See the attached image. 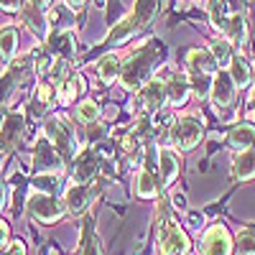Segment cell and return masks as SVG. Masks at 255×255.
Returning a JSON list of instances; mask_svg holds the SVG:
<instances>
[{
  "instance_id": "25",
  "label": "cell",
  "mask_w": 255,
  "mask_h": 255,
  "mask_svg": "<svg viewBox=\"0 0 255 255\" xmlns=\"http://www.w3.org/2000/svg\"><path fill=\"white\" fill-rule=\"evenodd\" d=\"M20 18H23V23H26L33 33H38V36H44V33L49 31V20H46L44 10H38V8H33V5H28Z\"/></svg>"
},
{
  "instance_id": "33",
  "label": "cell",
  "mask_w": 255,
  "mask_h": 255,
  "mask_svg": "<svg viewBox=\"0 0 255 255\" xmlns=\"http://www.w3.org/2000/svg\"><path fill=\"white\" fill-rule=\"evenodd\" d=\"M0 8L8 10V13H15V10L23 8V0H0Z\"/></svg>"
},
{
  "instance_id": "17",
  "label": "cell",
  "mask_w": 255,
  "mask_h": 255,
  "mask_svg": "<svg viewBox=\"0 0 255 255\" xmlns=\"http://www.w3.org/2000/svg\"><path fill=\"white\" fill-rule=\"evenodd\" d=\"M84 90H87V84H84V77L77 74V72H72L69 77H64V82L56 87V97H59L61 105H69L74 97H82Z\"/></svg>"
},
{
  "instance_id": "20",
  "label": "cell",
  "mask_w": 255,
  "mask_h": 255,
  "mask_svg": "<svg viewBox=\"0 0 255 255\" xmlns=\"http://www.w3.org/2000/svg\"><path fill=\"white\" fill-rule=\"evenodd\" d=\"M222 33H225V38L230 41L232 46H245V41H248V20H245V13L230 15Z\"/></svg>"
},
{
  "instance_id": "29",
  "label": "cell",
  "mask_w": 255,
  "mask_h": 255,
  "mask_svg": "<svg viewBox=\"0 0 255 255\" xmlns=\"http://www.w3.org/2000/svg\"><path fill=\"white\" fill-rule=\"evenodd\" d=\"M235 245H238V255H255V232L240 230L235 238Z\"/></svg>"
},
{
  "instance_id": "21",
  "label": "cell",
  "mask_w": 255,
  "mask_h": 255,
  "mask_svg": "<svg viewBox=\"0 0 255 255\" xmlns=\"http://www.w3.org/2000/svg\"><path fill=\"white\" fill-rule=\"evenodd\" d=\"M95 174H97V158H95V153H90V151L79 153L77 161H74V179L79 184H87V181L95 179Z\"/></svg>"
},
{
  "instance_id": "4",
  "label": "cell",
  "mask_w": 255,
  "mask_h": 255,
  "mask_svg": "<svg viewBox=\"0 0 255 255\" xmlns=\"http://www.w3.org/2000/svg\"><path fill=\"white\" fill-rule=\"evenodd\" d=\"M168 135H171V143L179 151H191V148H197L204 140V125L197 115H181L174 120Z\"/></svg>"
},
{
  "instance_id": "19",
  "label": "cell",
  "mask_w": 255,
  "mask_h": 255,
  "mask_svg": "<svg viewBox=\"0 0 255 255\" xmlns=\"http://www.w3.org/2000/svg\"><path fill=\"white\" fill-rule=\"evenodd\" d=\"M123 67H125V61H123L120 54H108V56H102L100 64H97V77H100V82H102V84L115 82V79L120 77Z\"/></svg>"
},
{
  "instance_id": "13",
  "label": "cell",
  "mask_w": 255,
  "mask_h": 255,
  "mask_svg": "<svg viewBox=\"0 0 255 255\" xmlns=\"http://www.w3.org/2000/svg\"><path fill=\"white\" fill-rule=\"evenodd\" d=\"M186 67H189V74H212L215 77L220 72L215 56L207 49H189L186 51Z\"/></svg>"
},
{
  "instance_id": "6",
  "label": "cell",
  "mask_w": 255,
  "mask_h": 255,
  "mask_svg": "<svg viewBox=\"0 0 255 255\" xmlns=\"http://www.w3.org/2000/svg\"><path fill=\"white\" fill-rule=\"evenodd\" d=\"M166 102H168V97H166V79L153 77L138 90V97L133 102V108H135V113H156V110L163 108Z\"/></svg>"
},
{
  "instance_id": "24",
  "label": "cell",
  "mask_w": 255,
  "mask_h": 255,
  "mask_svg": "<svg viewBox=\"0 0 255 255\" xmlns=\"http://www.w3.org/2000/svg\"><path fill=\"white\" fill-rule=\"evenodd\" d=\"M209 54L215 56V61H217V67H220V69H230L232 59H235V51H232V44H230L227 38H217V41H212Z\"/></svg>"
},
{
  "instance_id": "10",
  "label": "cell",
  "mask_w": 255,
  "mask_h": 255,
  "mask_svg": "<svg viewBox=\"0 0 255 255\" xmlns=\"http://www.w3.org/2000/svg\"><path fill=\"white\" fill-rule=\"evenodd\" d=\"M64 207H67L69 215L82 217L84 212H87V207H90V186L79 184V181L69 184L67 191H64Z\"/></svg>"
},
{
  "instance_id": "15",
  "label": "cell",
  "mask_w": 255,
  "mask_h": 255,
  "mask_svg": "<svg viewBox=\"0 0 255 255\" xmlns=\"http://www.w3.org/2000/svg\"><path fill=\"white\" fill-rule=\"evenodd\" d=\"M191 95V84H189V77L186 74H171L166 79V97H168V105H184Z\"/></svg>"
},
{
  "instance_id": "18",
  "label": "cell",
  "mask_w": 255,
  "mask_h": 255,
  "mask_svg": "<svg viewBox=\"0 0 255 255\" xmlns=\"http://www.w3.org/2000/svg\"><path fill=\"white\" fill-rule=\"evenodd\" d=\"M232 176L238 181H250L255 179V148L250 151H243L232 158Z\"/></svg>"
},
{
  "instance_id": "26",
  "label": "cell",
  "mask_w": 255,
  "mask_h": 255,
  "mask_svg": "<svg viewBox=\"0 0 255 255\" xmlns=\"http://www.w3.org/2000/svg\"><path fill=\"white\" fill-rule=\"evenodd\" d=\"M46 20H49V28L51 31H69L74 26V18L67 13V8H64V5H54L49 10Z\"/></svg>"
},
{
  "instance_id": "2",
  "label": "cell",
  "mask_w": 255,
  "mask_h": 255,
  "mask_svg": "<svg viewBox=\"0 0 255 255\" xmlns=\"http://www.w3.org/2000/svg\"><path fill=\"white\" fill-rule=\"evenodd\" d=\"M158 61V46L156 44H148L143 46L138 54H133L130 59L125 61V67L120 72V84L125 90H138L148 82L153 72V64Z\"/></svg>"
},
{
  "instance_id": "32",
  "label": "cell",
  "mask_w": 255,
  "mask_h": 255,
  "mask_svg": "<svg viewBox=\"0 0 255 255\" xmlns=\"http://www.w3.org/2000/svg\"><path fill=\"white\" fill-rule=\"evenodd\" d=\"M10 245V232H8V225L0 220V250H5Z\"/></svg>"
},
{
  "instance_id": "1",
  "label": "cell",
  "mask_w": 255,
  "mask_h": 255,
  "mask_svg": "<svg viewBox=\"0 0 255 255\" xmlns=\"http://www.w3.org/2000/svg\"><path fill=\"white\" fill-rule=\"evenodd\" d=\"M158 3L161 0H135L130 13H128L120 23H115L108 33V44L118 46V44H125L128 38H133L140 28H145L148 23H151V18L156 15L158 10Z\"/></svg>"
},
{
  "instance_id": "40",
  "label": "cell",
  "mask_w": 255,
  "mask_h": 255,
  "mask_svg": "<svg viewBox=\"0 0 255 255\" xmlns=\"http://www.w3.org/2000/svg\"><path fill=\"white\" fill-rule=\"evenodd\" d=\"M0 204H3V186H0Z\"/></svg>"
},
{
  "instance_id": "23",
  "label": "cell",
  "mask_w": 255,
  "mask_h": 255,
  "mask_svg": "<svg viewBox=\"0 0 255 255\" xmlns=\"http://www.w3.org/2000/svg\"><path fill=\"white\" fill-rule=\"evenodd\" d=\"M230 77L232 82H235V87H248V84L253 82V69H250V61L240 54H235V59H232L230 64Z\"/></svg>"
},
{
  "instance_id": "11",
  "label": "cell",
  "mask_w": 255,
  "mask_h": 255,
  "mask_svg": "<svg viewBox=\"0 0 255 255\" xmlns=\"http://www.w3.org/2000/svg\"><path fill=\"white\" fill-rule=\"evenodd\" d=\"M46 49L56 61H69L74 56V33L72 31H51L46 38Z\"/></svg>"
},
{
  "instance_id": "30",
  "label": "cell",
  "mask_w": 255,
  "mask_h": 255,
  "mask_svg": "<svg viewBox=\"0 0 255 255\" xmlns=\"http://www.w3.org/2000/svg\"><path fill=\"white\" fill-rule=\"evenodd\" d=\"M87 133H90V138H92V140H100V138H105L108 128H105L102 123H92V125H87Z\"/></svg>"
},
{
  "instance_id": "14",
  "label": "cell",
  "mask_w": 255,
  "mask_h": 255,
  "mask_svg": "<svg viewBox=\"0 0 255 255\" xmlns=\"http://www.w3.org/2000/svg\"><path fill=\"white\" fill-rule=\"evenodd\" d=\"M33 168L36 171H56L61 168V153L44 138L36 143V158H33Z\"/></svg>"
},
{
  "instance_id": "16",
  "label": "cell",
  "mask_w": 255,
  "mask_h": 255,
  "mask_svg": "<svg viewBox=\"0 0 255 255\" xmlns=\"http://www.w3.org/2000/svg\"><path fill=\"white\" fill-rule=\"evenodd\" d=\"M227 143H230V148H235L238 153L255 148V125H250V123L235 125L230 130V135H227Z\"/></svg>"
},
{
  "instance_id": "39",
  "label": "cell",
  "mask_w": 255,
  "mask_h": 255,
  "mask_svg": "<svg viewBox=\"0 0 255 255\" xmlns=\"http://www.w3.org/2000/svg\"><path fill=\"white\" fill-rule=\"evenodd\" d=\"M250 108H253V115H255V87H253V97H250Z\"/></svg>"
},
{
  "instance_id": "5",
  "label": "cell",
  "mask_w": 255,
  "mask_h": 255,
  "mask_svg": "<svg viewBox=\"0 0 255 255\" xmlns=\"http://www.w3.org/2000/svg\"><path fill=\"white\" fill-rule=\"evenodd\" d=\"M28 215L38 222H44V225H51V222H59L64 217V199H56L54 194H49V191H31V197H28Z\"/></svg>"
},
{
  "instance_id": "3",
  "label": "cell",
  "mask_w": 255,
  "mask_h": 255,
  "mask_svg": "<svg viewBox=\"0 0 255 255\" xmlns=\"http://www.w3.org/2000/svg\"><path fill=\"white\" fill-rule=\"evenodd\" d=\"M158 248H161V255H189V248H191L186 232L166 215V204L158 220Z\"/></svg>"
},
{
  "instance_id": "36",
  "label": "cell",
  "mask_w": 255,
  "mask_h": 255,
  "mask_svg": "<svg viewBox=\"0 0 255 255\" xmlns=\"http://www.w3.org/2000/svg\"><path fill=\"white\" fill-rule=\"evenodd\" d=\"M84 3H87V0H64V5H67L72 13H77V10H82L84 8Z\"/></svg>"
},
{
  "instance_id": "28",
  "label": "cell",
  "mask_w": 255,
  "mask_h": 255,
  "mask_svg": "<svg viewBox=\"0 0 255 255\" xmlns=\"http://www.w3.org/2000/svg\"><path fill=\"white\" fill-rule=\"evenodd\" d=\"M77 118L84 123V125H92L100 120V105L95 100H82L77 105Z\"/></svg>"
},
{
  "instance_id": "37",
  "label": "cell",
  "mask_w": 255,
  "mask_h": 255,
  "mask_svg": "<svg viewBox=\"0 0 255 255\" xmlns=\"http://www.w3.org/2000/svg\"><path fill=\"white\" fill-rule=\"evenodd\" d=\"M31 5H33V8H38V10H44V8H49V5H51V0H31Z\"/></svg>"
},
{
  "instance_id": "31",
  "label": "cell",
  "mask_w": 255,
  "mask_h": 255,
  "mask_svg": "<svg viewBox=\"0 0 255 255\" xmlns=\"http://www.w3.org/2000/svg\"><path fill=\"white\" fill-rule=\"evenodd\" d=\"M82 255H100L97 238H87V240H84V250H82Z\"/></svg>"
},
{
  "instance_id": "27",
  "label": "cell",
  "mask_w": 255,
  "mask_h": 255,
  "mask_svg": "<svg viewBox=\"0 0 255 255\" xmlns=\"http://www.w3.org/2000/svg\"><path fill=\"white\" fill-rule=\"evenodd\" d=\"M15 49H18V31H15V26H3L0 28V56L13 59Z\"/></svg>"
},
{
  "instance_id": "22",
  "label": "cell",
  "mask_w": 255,
  "mask_h": 255,
  "mask_svg": "<svg viewBox=\"0 0 255 255\" xmlns=\"http://www.w3.org/2000/svg\"><path fill=\"white\" fill-rule=\"evenodd\" d=\"M133 191L138 199H153L158 194V184L153 179V174L148 171V168H140L135 174V181H133Z\"/></svg>"
},
{
  "instance_id": "7",
  "label": "cell",
  "mask_w": 255,
  "mask_h": 255,
  "mask_svg": "<svg viewBox=\"0 0 255 255\" xmlns=\"http://www.w3.org/2000/svg\"><path fill=\"white\" fill-rule=\"evenodd\" d=\"M44 138L61 153V158L74 156V133L61 118H49L44 123Z\"/></svg>"
},
{
  "instance_id": "38",
  "label": "cell",
  "mask_w": 255,
  "mask_h": 255,
  "mask_svg": "<svg viewBox=\"0 0 255 255\" xmlns=\"http://www.w3.org/2000/svg\"><path fill=\"white\" fill-rule=\"evenodd\" d=\"M3 125H5V113H3V108H0V133H3Z\"/></svg>"
},
{
  "instance_id": "35",
  "label": "cell",
  "mask_w": 255,
  "mask_h": 255,
  "mask_svg": "<svg viewBox=\"0 0 255 255\" xmlns=\"http://www.w3.org/2000/svg\"><path fill=\"white\" fill-rule=\"evenodd\" d=\"M8 255H26V245L20 243V240H13L8 245Z\"/></svg>"
},
{
  "instance_id": "8",
  "label": "cell",
  "mask_w": 255,
  "mask_h": 255,
  "mask_svg": "<svg viewBox=\"0 0 255 255\" xmlns=\"http://www.w3.org/2000/svg\"><path fill=\"white\" fill-rule=\"evenodd\" d=\"M232 253V238L225 225H212L199 243V255H230Z\"/></svg>"
},
{
  "instance_id": "34",
  "label": "cell",
  "mask_w": 255,
  "mask_h": 255,
  "mask_svg": "<svg viewBox=\"0 0 255 255\" xmlns=\"http://www.w3.org/2000/svg\"><path fill=\"white\" fill-rule=\"evenodd\" d=\"M120 145H123V151L130 153V151H135V148H138V138H135V135H125V138L120 140Z\"/></svg>"
},
{
  "instance_id": "9",
  "label": "cell",
  "mask_w": 255,
  "mask_h": 255,
  "mask_svg": "<svg viewBox=\"0 0 255 255\" xmlns=\"http://www.w3.org/2000/svg\"><path fill=\"white\" fill-rule=\"evenodd\" d=\"M235 92H238V87H235V82H232L230 72H222V69H220V72L215 74V82H212V92H209L212 102H215V108H217V110L230 108V105L235 102Z\"/></svg>"
},
{
  "instance_id": "12",
  "label": "cell",
  "mask_w": 255,
  "mask_h": 255,
  "mask_svg": "<svg viewBox=\"0 0 255 255\" xmlns=\"http://www.w3.org/2000/svg\"><path fill=\"white\" fill-rule=\"evenodd\" d=\"M181 171V158L174 148H161L158 151V174H161V186H171L179 179Z\"/></svg>"
}]
</instances>
